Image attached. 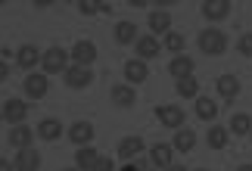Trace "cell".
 <instances>
[{
  "mask_svg": "<svg viewBox=\"0 0 252 171\" xmlns=\"http://www.w3.org/2000/svg\"><path fill=\"white\" fill-rule=\"evenodd\" d=\"M196 44H199L202 56H221V53H227V34L221 31L218 25L202 28L199 37H196Z\"/></svg>",
  "mask_w": 252,
  "mask_h": 171,
  "instance_id": "1",
  "label": "cell"
},
{
  "mask_svg": "<svg viewBox=\"0 0 252 171\" xmlns=\"http://www.w3.org/2000/svg\"><path fill=\"white\" fill-rule=\"evenodd\" d=\"M72 65V56H69V50L65 47H47L44 50V56H41V69H44V75L50 78V75H65V69Z\"/></svg>",
  "mask_w": 252,
  "mask_h": 171,
  "instance_id": "2",
  "label": "cell"
},
{
  "mask_svg": "<svg viewBox=\"0 0 252 171\" xmlns=\"http://www.w3.org/2000/svg\"><path fill=\"white\" fill-rule=\"evenodd\" d=\"M156 118L162 121V128L181 131L184 121H187V112H184L181 106H174V103H162V106H156Z\"/></svg>",
  "mask_w": 252,
  "mask_h": 171,
  "instance_id": "3",
  "label": "cell"
},
{
  "mask_svg": "<svg viewBox=\"0 0 252 171\" xmlns=\"http://www.w3.org/2000/svg\"><path fill=\"white\" fill-rule=\"evenodd\" d=\"M22 90H25L28 100H44L47 90H50V78L44 72H28L25 81H22Z\"/></svg>",
  "mask_w": 252,
  "mask_h": 171,
  "instance_id": "4",
  "label": "cell"
},
{
  "mask_svg": "<svg viewBox=\"0 0 252 171\" xmlns=\"http://www.w3.org/2000/svg\"><path fill=\"white\" fill-rule=\"evenodd\" d=\"M0 115H3V121H9V125H25V118H28V103L22 97H9L3 103V109H0Z\"/></svg>",
  "mask_w": 252,
  "mask_h": 171,
  "instance_id": "5",
  "label": "cell"
},
{
  "mask_svg": "<svg viewBox=\"0 0 252 171\" xmlns=\"http://www.w3.org/2000/svg\"><path fill=\"white\" fill-rule=\"evenodd\" d=\"M69 56H72V65H84V69H91L100 53H96V44L94 41H75Z\"/></svg>",
  "mask_w": 252,
  "mask_h": 171,
  "instance_id": "6",
  "label": "cell"
},
{
  "mask_svg": "<svg viewBox=\"0 0 252 171\" xmlns=\"http://www.w3.org/2000/svg\"><path fill=\"white\" fill-rule=\"evenodd\" d=\"M63 81H65V87H72V90H84V87H91L94 72L84 69V65H69L65 75H63Z\"/></svg>",
  "mask_w": 252,
  "mask_h": 171,
  "instance_id": "7",
  "label": "cell"
},
{
  "mask_svg": "<svg viewBox=\"0 0 252 171\" xmlns=\"http://www.w3.org/2000/svg\"><path fill=\"white\" fill-rule=\"evenodd\" d=\"M134 50H137V59H143V62H150V59H156V56L162 53V41L156 34H140L137 37V44H134Z\"/></svg>",
  "mask_w": 252,
  "mask_h": 171,
  "instance_id": "8",
  "label": "cell"
},
{
  "mask_svg": "<svg viewBox=\"0 0 252 171\" xmlns=\"http://www.w3.org/2000/svg\"><path fill=\"white\" fill-rule=\"evenodd\" d=\"M41 56H44V50H37L34 44H22L16 50V65H19V69H25V75H28L34 65H41Z\"/></svg>",
  "mask_w": 252,
  "mask_h": 171,
  "instance_id": "9",
  "label": "cell"
},
{
  "mask_svg": "<svg viewBox=\"0 0 252 171\" xmlns=\"http://www.w3.org/2000/svg\"><path fill=\"white\" fill-rule=\"evenodd\" d=\"M143 137H137V134H131V137H122L119 140V156L125 159V162H137V159L143 156Z\"/></svg>",
  "mask_w": 252,
  "mask_h": 171,
  "instance_id": "10",
  "label": "cell"
},
{
  "mask_svg": "<svg viewBox=\"0 0 252 171\" xmlns=\"http://www.w3.org/2000/svg\"><path fill=\"white\" fill-rule=\"evenodd\" d=\"M150 162H153V168L168 171V168L174 165V146H171V143H153V149H150Z\"/></svg>",
  "mask_w": 252,
  "mask_h": 171,
  "instance_id": "11",
  "label": "cell"
},
{
  "mask_svg": "<svg viewBox=\"0 0 252 171\" xmlns=\"http://www.w3.org/2000/svg\"><path fill=\"white\" fill-rule=\"evenodd\" d=\"M230 0H202V16L209 19V22H221V19H227L230 16Z\"/></svg>",
  "mask_w": 252,
  "mask_h": 171,
  "instance_id": "12",
  "label": "cell"
},
{
  "mask_svg": "<svg viewBox=\"0 0 252 171\" xmlns=\"http://www.w3.org/2000/svg\"><path fill=\"white\" fill-rule=\"evenodd\" d=\"M150 78V65L143 62V59H137V56H134V59H128L125 62V84H140V81H147Z\"/></svg>",
  "mask_w": 252,
  "mask_h": 171,
  "instance_id": "13",
  "label": "cell"
},
{
  "mask_svg": "<svg viewBox=\"0 0 252 171\" xmlns=\"http://www.w3.org/2000/svg\"><path fill=\"white\" fill-rule=\"evenodd\" d=\"M16 171H41V153L32 146V149H16V159H13Z\"/></svg>",
  "mask_w": 252,
  "mask_h": 171,
  "instance_id": "14",
  "label": "cell"
},
{
  "mask_svg": "<svg viewBox=\"0 0 252 171\" xmlns=\"http://www.w3.org/2000/svg\"><path fill=\"white\" fill-rule=\"evenodd\" d=\"M109 97H112V103H115L119 109H131V106H137V90H134L131 84H125V81H122V84H115Z\"/></svg>",
  "mask_w": 252,
  "mask_h": 171,
  "instance_id": "15",
  "label": "cell"
},
{
  "mask_svg": "<svg viewBox=\"0 0 252 171\" xmlns=\"http://www.w3.org/2000/svg\"><path fill=\"white\" fill-rule=\"evenodd\" d=\"M193 69H196V62L190 59V56H171V62H168V75L174 81H181V78H193Z\"/></svg>",
  "mask_w": 252,
  "mask_h": 171,
  "instance_id": "16",
  "label": "cell"
},
{
  "mask_svg": "<svg viewBox=\"0 0 252 171\" xmlns=\"http://www.w3.org/2000/svg\"><path fill=\"white\" fill-rule=\"evenodd\" d=\"M65 134H69V140H72L75 146H91V140H94L96 131H94L91 121H75V125L65 131Z\"/></svg>",
  "mask_w": 252,
  "mask_h": 171,
  "instance_id": "17",
  "label": "cell"
},
{
  "mask_svg": "<svg viewBox=\"0 0 252 171\" xmlns=\"http://www.w3.org/2000/svg\"><path fill=\"white\" fill-rule=\"evenodd\" d=\"M34 128H28V125H16L13 131L6 134V140L13 143L16 149H32V143H34Z\"/></svg>",
  "mask_w": 252,
  "mask_h": 171,
  "instance_id": "18",
  "label": "cell"
},
{
  "mask_svg": "<svg viewBox=\"0 0 252 171\" xmlns=\"http://www.w3.org/2000/svg\"><path fill=\"white\" fill-rule=\"evenodd\" d=\"M63 131H65V128H63V121H60V118H44L41 125L34 128V134L41 137V140H47V143H56V140L63 137Z\"/></svg>",
  "mask_w": 252,
  "mask_h": 171,
  "instance_id": "19",
  "label": "cell"
},
{
  "mask_svg": "<svg viewBox=\"0 0 252 171\" xmlns=\"http://www.w3.org/2000/svg\"><path fill=\"white\" fill-rule=\"evenodd\" d=\"M215 87H218V97L221 100H227V103H234L240 97V78H234V75H221V78L215 81Z\"/></svg>",
  "mask_w": 252,
  "mask_h": 171,
  "instance_id": "20",
  "label": "cell"
},
{
  "mask_svg": "<svg viewBox=\"0 0 252 171\" xmlns=\"http://www.w3.org/2000/svg\"><path fill=\"white\" fill-rule=\"evenodd\" d=\"M112 37H115V44H122V47H128V44H137V25L134 22H128V19H122V22H115V31H112Z\"/></svg>",
  "mask_w": 252,
  "mask_h": 171,
  "instance_id": "21",
  "label": "cell"
},
{
  "mask_svg": "<svg viewBox=\"0 0 252 171\" xmlns=\"http://www.w3.org/2000/svg\"><path fill=\"white\" fill-rule=\"evenodd\" d=\"M147 25H150V34H162V37H165L171 31V16L165 13V9H153L150 19H147Z\"/></svg>",
  "mask_w": 252,
  "mask_h": 171,
  "instance_id": "22",
  "label": "cell"
},
{
  "mask_svg": "<svg viewBox=\"0 0 252 171\" xmlns=\"http://www.w3.org/2000/svg\"><path fill=\"white\" fill-rule=\"evenodd\" d=\"M171 146H174V153H190V149L196 146V131H190V128H181V131H174V140H171Z\"/></svg>",
  "mask_w": 252,
  "mask_h": 171,
  "instance_id": "23",
  "label": "cell"
},
{
  "mask_svg": "<svg viewBox=\"0 0 252 171\" xmlns=\"http://www.w3.org/2000/svg\"><path fill=\"white\" fill-rule=\"evenodd\" d=\"M227 140H230V131H227L224 125H212V128L206 131V143H209L212 149H224Z\"/></svg>",
  "mask_w": 252,
  "mask_h": 171,
  "instance_id": "24",
  "label": "cell"
},
{
  "mask_svg": "<svg viewBox=\"0 0 252 171\" xmlns=\"http://www.w3.org/2000/svg\"><path fill=\"white\" fill-rule=\"evenodd\" d=\"M196 118H202V121H215L218 118V103L212 100V97H196Z\"/></svg>",
  "mask_w": 252,
  "mask_h": 171,
  "instance_id": "25",
  "label": "cell"
},
{
  "mask_svg": "<svg viewBox=\"0 0 252 171\" xmlns=\"http://www.w3.org/2000/svg\"><path fill=\"white\" fill-rule=\"evenodd\" d=\"M100 162V153L94 146H78V156H75V168L81 171H94V165Z\"/></svg>",
  "mask_w": 252,
  "mask_h": 171,
  "instance_id": "26",
  "label": "cell"
},
{
  "mask_svg": "<svg viewBox=\"0 0 252 171\" xmlns=\"http://www.w3.org/2000/svg\"><path fill=\"white\" fill-rule=\"evenodd\" d=\"M227 131H230L234 137H249V134H252V118L246 115V112H237V115L230 118Z\"/></svg>",
  "mask_w": 252,
  "mask_h": 171,
  "instance_id": "27",
  "label": "cell"
},
{
  "mask_svg": "<svg viewBox=\"0 0 252 171\" xmlns=\"http://www.w3.org/2000/svg\"><path fill=\"white\" fill-rule=\"evenodd\" d=\"M174 90H178V97H184V100H196L199 97V81L196 78H181V81H174Z\"/></svg>",
  "mask_w": 252,
  "mask_h": 171,
  "instance_id": "28",
  "label": "cell"
},
{
  "mask_svg": "<svg viewBox=\"0 0 252 171\" xmlns=\"http://www.w3.org/2000/svg\"><path fill=\"white\" fill-rule=\"evenodd\" d=\"M184 47H187V37H184L181 31H168L165 41H162V50H168V53H174V56H181Z\"/></svg>",
  "mask_w": 252,
  "mask_h": 171,
  "instance_id": "29",
  "label": "cell"
},
{
  "mask_svg": "<svg viewBox=\"0 0 252 171\" xmlns=\"http://www.w3.org/2000/svg\"><path fill=\"white\" fill-rule=\"evenodd\" d=\"M103 0H78V13L81 16H100Z\"/></svg>",
  "mask_w": 252,
  "mask_h": 171,
  "instance_id": "30",
  "label": "cell"
},
{
  "mask_svg": "<svg viewBox=\"0 0 252 171\" xmlns=\"http://www.w3.org/2000/svg\"><path fill=\"white\" fill-rule=\"evenodd\" d=\"M237 50H240V56H246V59H252V31L240 34V41H237Z\"/></svg>",
  "mask_w": 252,
  "mask_h": 171,
  "instance_id": "31",
  "label": "cell"
},
{
  "mask_svg": "<svg viewBox=\"0 0 252 171\" xmlns=\"http://www.w3.org/2000/svg\"><path fill=\"white\" fill-rule=\"evenodd\" d=\"M94 171H115V162H112L109 156H100V162L94 165Z\"/></svg>",
  "mask_w": 252,
  "mask_h": 171,
  "instance_id": "32",
  "label": "cell"
},
{
  "mask_svg": "<svg viewBox=\"0 0 252 171\" xmlns=\"http://www.w3.org/2000/svg\"><path fill=\"white\" fill-rule=\"evenodd\" d=\"M9 78V65H6V59H0V84H3Z\"/></svg>",
  "mask_w": 252,
  "mask_h": 171,
  "instance_id": "33",
  "label": "cell"
},
{
  "mask_svg": "<svg viewBox=\"0 0 252 171\" xmlns=\"http://www.w3.org/2000/svg\"><path fill=\"white\" fill-rule=\"evenodd\" d=\"M0 171H16V165L9 162V159H0Z\"/></svg>",
  "mask_w": 252,
  "mask_h": 171,
  "instance_id": "34",
  "label": "cell"
},
{
  "mask_svg": "<svg viewBox=\"0 0 252 171\" xmlns=\"http://www.w3.org/2000/svg\"><path fill=\"white\" fill-rule=\"evenodd\" d=\"M119 171H140V168H137V162H125Z\"/></svg>",
  "mask_w": 252,
  "mask_h": 171,
  "instance_id": "35",
  "label": "cell"
},
{
  "mask_svg": "<svg viewBox=\"0 0 252 171\" xmlns=\"http://www.w3.org/2000/svg\"><path fill=\"white\" fill-rule=\"evenodd\" d=\"M237 171H252V162H246V165H240Z\"/></svg>",
  "mask_w": 252,
  "mask_h": 171,
  "instance_id": "36",
  "label": "cell"
},
{
  "mask_svg": "<svg viewBox=\"0 0 252 171\" xmlns=\"http://www.w3.org/2000/svg\"><path fill=\"white\" fill-rule=\"evenodd\" d=\"M168 171H187V168H184V165H171Z\"/></svg>",
  "mask_w": 252,
  "mask_h": 171,
  "instance_id": "37",
  "label": "cell"
},
{
  "mask_svg": "<svg viewBox=\"0 0 252 171\" xmlns=\"http://www.w3.org/2000/svg\"><path fill=\"white\" fill-rule=\"evenodd\" d=\"M63 171H81V168H63Z\"/></svg>",
  "mask_w": 252,
  "mask_h": 171,
  "instance_id": "38",
  "label": "cell"
},
{
  "mask_svg": "<svg viewBox=\"0 0 252 171\" xmlns=\"http://www.w3.org/2000/svg\"><path fill=\"white\" fill-rule=\"evenodd\" d=\"M196 171H209V168H196Z\"/></svg>",
  "mask_w": 252,
  "mask_h": 171,
  "instance_id": "39",
  "label": "cell"
},
{
  "mask_svg": "<svg viewBox=\"0 0 252 171\" xmlns=\"http://www.w3.org/2000/svg\"><path fill=\"white\" fill-rule=\"evenodd\" d=\"M0 121H3V115H0Z\"/></svg>",
  "mask_w": 252,
  "mask_h": 171,
  "instance_id": "40",
  "label": "cell"
},
{
  "mask_svg": "<svg viewBox=\"0 0 252 171\" xmlns=\"http://www.w3.org/2000/svg\"><path fill=\"white\" fill-rule=\"evenodd\" d=\"M249 137H252V134H249Z\"/></svg>",
  "mask_w": 252,
  "mask_h": 171,
  "instance_id": "41",
  "label": "cell"
}]
</instances>
